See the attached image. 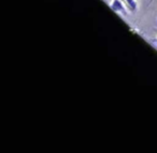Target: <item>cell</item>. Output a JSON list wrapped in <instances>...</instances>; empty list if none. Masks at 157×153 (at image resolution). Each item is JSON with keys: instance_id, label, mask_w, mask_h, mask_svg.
Wrapping results in <instances>:
<instances>
[{"instance_id": "cell-1", "label": "cell", "mask_w": 157, "mask_h": 153, "mask_svg": "<svg viewBox=\"0 0 157 153\" xmlns=\"http://www.w3.org/2000/svg\"><path fill=\"white\" fill-rule=\"evenodd\" d=\"M110 8L112 9V11L122 14V15H124L125 18L128 16V10H127L125 3L123 2V0H112L111 5H110Z\"/></svg>"}, {"instance_id": "cell-2", "label": "cell", "mask_w": 157, "mask_h": 153, "mask_svg": "<svg viewBox=\"0 0 157 153\" xmlns=\"http://www.w3.org/2000/svg\"><path fill=\"white\" fill-rule=\"evenodd\" d=\"M123 2L125 3L127 10L129 12H136L138 8V1L137 0H123Z\"/></svg>"}, {"instance_id": "cell-3", "label": "cell", "mask_w": 157, "mask_h": 153, "mask_svg": "<svg viewBox=\"0 0 157 153\" xmlns=\"http://www.w3.org/2000/svg\"><path fill=\"white\" fill-rule=\"evenodd\" d=\"M151 41L153 42V43H155L157 45V37L156 38H154V39H151Z\"/></svg>"}]
</instances>
